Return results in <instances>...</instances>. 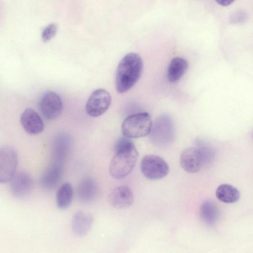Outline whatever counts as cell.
<instances>
[{
  "mask_svg": "<svg viewBox=\"0 0 253 253\" xmlns=\"http://www.w3.org/2000/svg\"><path fill=\"white\" fill-rule=\"evenodd\" d=\"M115 152V155L109 164V171L112 177L120 179L132 171L139 154L133 142L125 136L117 141Z\"/></svg>",
  "mask_w": 253,
  "mask_h": 253,
  "instance_id": "obj_1",
  "label": "cell"
},
{
  "mask_svg": "<svg viewBox=\"0 0 253 253\" xmlns=\"http://www.w3.org/2000/svg\"><path fill=\"white\" fill-rule=\"evenodd\" d=\"M143 68L141 56L136 53H127L120 61L116 71L115 84L120 93L129 90L140 78Z\"/></svg>",
  "mask_w": 253,
  "mask_h": 253,
  "instance_id": "obj_2",
  "label": "cell"
},
{
  "mask_svg": "<svg viewBox=\"0 0 253 253\" xmlns=\"http://www.w3.org/2000/svg\"><path fill=\"white\" fill-rule=\"evenodd\" d=\"M152 121L147 112L132 114L124 121L122 131L124 136L128 138H137L148 135L152 129Z\"/></svg>",
  "mask_w": 253,
  "mask_h": 253,
  "instance_id": "obj_3",
  "label": "cell"
},
{
  "mask_svg": "<svg viewBox=\"0 0 253 253\" xmlns=\"http://www.w3.org/2000/svg\"><path fill=\"white\" fill-rule=\"evenodd\" d=\"M140 169L144 176L151 180L161 179L169 173V167L162 158L154 155H148L143 157Z\"/></svg>",
  "mask_w": 253,
  "mask_h": 253,
  "instance_id": "obj_4",
  "label": "cell"
},
{
  "mask_svg": "<svg viewBox=\"0 0 253 253\" xmlns=\"http://www.w3.org/2000/svg\"><path fill=\"white\" fill-rule=\"evenodd\" d=\"M18 155L16 150L10 146L0 148V183L10 181L16 174Z\"/></svg>",
  "mask_w": 253,
  "mask_h": 253,
  "instance_id": "obj_5",
  "label": "cell"
},
{
  "mask_svg": "<svg viewBox=\"0 0 253 253\" xmlns=\"http://www.w3.org/2000/svg\"><path fill=\"white\" fill-rule=\"evenodd\" d=\"M111 102V95L107 90L97 89L92 92L85 103L86 113L92 117H99L108 109Z\"/></svg>",
  "mask_w": 253,
  "mask_h": 253,
  "instance_id": "obj_6",
  "label": "cell"
},
{
  "mask_svg": "<svg viewBox=\"0 0 253 253\" xmlns=\"http://www.w3.org/2000/svg\"><path fill=\"white\" fill-rule=\"evenodd\" d=\"M39 108L42 114L46 119L53 120L62 114L63 103L58 94L50 91L44 93L41 97Z\"/></svg>",
  "mask_w": 253,
  "mask_h": 253,
  "instance_id": "obj_7",
  "label": "cell"
},
{
  "mask_svg": "<svg viewBox=\"0 0 253 253\" xmlns=\"http://www.w3.org/2000/svg\"><path fill=\"white\" fill-rule=\"evenodd\" d=\"M152 140L156 144L165 145L171 142L174 136L172 121L169 117L164 116L158 119L150 132Z\"/></svg>",
  "mask_w": 253,
  "mask_h": 253,
  "instance_id": "obj_8",
  "label": "cell"
},
{
  "mask_svg": "<svg viewBox=\"0 0 253 253\" xmlns=\"http://www.w3.org/2000/svg\"><path fill=\"white\" fill-rule=\"evenodd\" d=\"M207 163L205 156L198 147H190L182 152L180 158L181 168L189 173H195L202 168Z\"/></svg>",
  "mask_w": 253,
  "mask_h": 253,
  "instance_id": "obj_9",
  "label": "cell"
},
{
  "mask_svg": "<svg viewBox=\"0 0 253 253\" xmlns=\"http://www.w3.org/2000/svg\"><path fill=\"white\" fill-rule=\"evenodd\" d=\"M109 204L117 209H126L130 207L134 201L131 189L126 185H122L113 189L108 195Z\"/></svg>",
  "mask_w": 253,
  "mask_h": 253,
  "instance_id": "obj_10",
  "label": "cell"
},
{
  "mask_svg": "<svg viewBox=\"0 0 253 253\" xmlns=\"http://www.w3.org/2000/svg\"><path fill=\"white\" fill-rule=\"evenodd\" d=\"M10 181V191L15 198H24L27 196L32 190V178L25 172L21 171L16 173Z\"/></svg>",
  "mask_w": 253,
  "mask_h": 253,
  "instance_id": "obj_11",
  "label": "cell"
},
{
  "mask_svg": "<svg viewBox=\"0 0 253 253\" xmlns=\"http://www.w3.org/2000/svg\"><path fill=\"white\" fill-rule=\"evenodd\" d=\"M21 124L25 131L29 134L40 133L44 129L43 121L39 114L33 109L26 108L20 117Z\"/></svg>",
  "mask_w": 253,
  "mask_h": 253,
  "instance_id": "obj_12",
  "label": "cell"
},
{
  "mask_svg": "<svg viewBox=\"0 0 253 253\" xmlns=\"http://www.w3.org/2000/svg\"><path fill=\"white\" fill-rule=\"evenodd\" d=\"M98 188L95 180L90 177H85L79 182L77 190V197L80 202L88 204L97 197Z\"/></svg>",
  "mask_w": 253,
  "mask_h": 253,
  "instance_id": "obj_13",
  "label": "cell"
},
{
  "mask_svg": "<svg viewBox=\"0 0 253 253\" xmlns=\"http://www.w3.org/2000/svg\"><path fill=\"white\" fill-rule=\"evenodd\" d=\"M93 222L89 213L78 211L73 215L71 226L73 232L79 237H84L90 231Z\"/></svg>",
  "mask_w": 253,
  "mask_h": 253,
  "instance_id": "obj_14",
  "label": "cell"
},
{
  "mask_svg": "<svg viewBox=\"0 0 253 253\" xmlns=\"http://www.w3.org/2000/svg\"><path fill=\"white\" fill-rule=\"evenodd\" d=\"M71 146V139L68 135H60L56 137L51 149L53 162L62 164L70 152Z\"/></svg>",
  "mask_w": 253,
  "mask_h": 253,
  "instance_id": "obj_15",
  "label": "cell"
},
{
  "mask_svg": "<svg viewBox=\"0 0 253 253\" xmlns=\"http://www.w3.org/2000/svg\"><path fill=\"white\" fill-rule=\"evenodd\" d=\"M62 164L54 162L44 171L40 178L41 185L44 188H54L60 181L62 173Z\"/></svg>",
  "mask_w": 253,
  "mask_h": 253,
  "instance_id": "obj_16",
  "label": "cell"
},
{
  "mask_svg": "<svg viewBox=\"0 0 253 253\" xmlns=\"http://www.w3.org/2000/svg\"><path fill=\"white\" fill-rule=\"evenodd\" d=\"M188 68V63L185 59L176 57L170 61L167 70V79L171 83L178 81Z\"/></svg>",
  "mask_w": 253,
  "mask_h": 253,
  "instance_id": "obj_17",
  "label": "cell"
},
{
  "mask_svg": "<svg viewBox=\"0 0 253 253\" xmlns=\"http://www.w3.org/2000/svg\"><path fill=\"white\" fill-rule=\"evenodd\" d=\"M215 195L219 201L231 204L236 203L239 200L240 193L234 186L230 184H222L217 188Z\"/></svg>",
  "mask_w": 253,
  "mask_h": 253,
  "instance_id": "obj_18",
  "label": "cell"
},
{
  "mask_svg": "<svg viewBox=\"0 0 253 253\" xmlns=\"http://www.w3.org/2000/svg\"><path fill=\"white\" fill-rule=\"evenodd\" d=\"M200 217L203 221L209 225L214 224L219 216V211L216 205L211 201H205L201 205Z\"/></svg>",
  "mask_w": 253,
  "mask_h": 253,
  "instance_id": "obj_19",
  "label": "cell"
},
{
  "mask_svg": "<svg viewBox=\"0 0 253 253\" xmlns=\"http://www.w3.org/2000/svg\"><path fill=\"white\" fill-rule=\"evenodd\" d=\"M57 207L62 210L68 208L71 205L73 198V189L69 183L62 184L56 193Z\"/></svg>",
  "mask_w": 253,
  "mask_h": 253,
  "instance_id": "obj_20",
  "label": "cell"
},
{
  "mask_svg": "<svg viewBox=\"0 0 253 253\" xmlns=\"http://www.w3.org/2000/svg\"><path fill=\"white\" fill-rule=\"evenodd\" d=\"M57 31V26L54 23L50 24L42 31V39L44 42L51 40L56 35Z\"/></svg>",
  "mask_w": 253,
  "mask_h": 253,
  "instance_id": "obj_21",
  "label": "cell"
},
{
  "mask_svg": "<svg viewBox=\"0 0 253 253\" xmlns=\"http://www.w3.org/2000/svg\"><path fill=\"white\" fill-rule=\"evenodd\" d=\"M219 5L227 6L232 4L235 0H215Z\"/></svg>",
  "mask_w": 253,
  "mask_h": 253,
  "instance_id": "obj_22",
  "label": "cell"
}]
</instances>
